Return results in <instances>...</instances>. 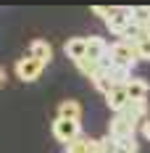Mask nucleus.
I'll use <instances>...</instances> for the list:
<instances>
[{"mask_svg":"<svg viewBox=\"0 0 150 153\" xmlns=\"http://www.w3.org/2000/svg\"><path fill=\"white\" fill-rule=\"evenodd\" d=\"M132 79V69H124V66H108V69H103L100 74L92 79V85H95V90H100L105 95V92H111L113 87H119V85H126Z\"/></svg>","mask_w":150,"mask_h":153,"instance_id":"nucleus-1","label":"nucleus"},{"mask_svg":"<svg viewBox=\"0 0 150 153\" xmlns=\"http://www.w3.org/2000/svg\"><path fill=\"white\" fill-rule=\"evenodd\" d=\"M108 58L113 66H124V69H134L137 58V48L134 42H126V40H119V42H111L108 48Z\"/></svg>","mask_w":150,"mask_h":153,"instance_id":"nucleus-2","label":"nucleus"},{"mask_svg":"<svg viewBox=\"0 0 150 153\" xmlns=\"http://www.w3.org/2000/svg\"><path fill=\"white\" fill-rule=\"evenodd\" d=\"M53 137L63 143V145H71L74 140L82 137V122H69V119H58L53 122Z\"/></svg>","mask_w":150,"mask_h":153,"instance_id":"nucleus-3","label":"nucleus"},{"mask_svg":"<svg viewBox=\"0 0 150 153\" xmlns=\"http://www.w3.org/2000/svg\"><path fill=\"white\" fill-rule=\"evenodd\" d=\"M145 114H148V100H129L126 106L121 108L119 114H113V116H119V119H124V122H129L132 127H142V122H145Z\"/></svg>","mask_w":150,"mask_h":153,"instance_id":"nucleus-4","label":"nucleus"},{"mask_svg":"<svg viewBox=\"0 0 150 153\" xmlns=\"http://www.w3.org/2000/svg\"><path fill=\"white\" fill-rule=\"evenodd\" d=\"M42 69H45V63L34 61V58H29V56H24V58L16 61V76H18L21 82H34V79H40Z\"/></svg>","mask_w":150,"mask_h":153,"instance_id":"nucleus-5","label":"nucleus"},{"mask_svg":"<svg viewBox=\"0 0 150 153\" xmlns=\"http://www.w3.org/2000/svg\"><path fill=\"white\" fill-rule=\"evenodd\" d=\"M105 27H108V32L111 34H116V37H124L126 34V29L132 27V19H129V8H116L113 11V16L105 21Z\"/></svg>","mask_w":150,"mask_h":153,"instance_id":"nucleus-6","label":"nucleus"},{"mask_svg":"<svg viewBox=\"0 0 150 153\" xmlns=\"http://www.w3.org/2000/svg\"><path fill=\"white\" fill-rule=\"evenodd\" d=\"M124 90L129 95V100H148V92H150V85L148 79H142V76H132L126 85H124Z\"/></svg>","mask_w":150,"mask_h":153,"instance_id":"nucleus-7","label":"nucleus"},{"mask_svg":"<svg viewBox=\"0 0 150 153\" xmlns=\"http://www.w3.org/2000/svg\"><path fill=\"white\" fill-rule=\"evenodd\" d=\"M134 132H137V127H132L129 122H124V119H119V116H113L111 124H108V137H111V140L134 137Z\"/></svg>","mask_w":150,"mask_h":153,"instance_id":"nucleus-8","label":"nucleus"},{"mask_svg":"<svg viewBox=\"0 0 150 153\" xmlns=\"http://www.w3.org/2000/svg\"><path fill=\"white\" fill-rule=\"evenodd\" d=\"M63 50H66V56L74 63H79L82 58H87V37H71V40H66Z\"/></svg>","mask_w":150,"mask_h":153,"instance_id":"nucleus-9","label":"nucleus"},{"mask_svg":"<svg viewBox=\"0 0 150 153\" xmlns=\"http://www.w3.org/2000/svg\"><path fill=\"white\" fill-rule=\"evenodd\" d=\"M27 56L47 66V63L53 61V48H50V42H45V40H34L29 45V50H27Z\"/></svg>","mask_w":150,"mask_h":153,"instance_id":"nucleus-10","label":"nucleus"},{"mask_svg":"<svg viewBox=\"0 0 150 153\" xmlns=\"http://www.w3.org/2000/svg\"><path fill=\"white\" fill-rule=\"evenodd\" d=\"M103 98H105V106L111 108L113 114H119L121 108H124L126 103H129V95H126V90H124V85H119V87H113L111 92H105Z\"/></svg>","mask_w":150,"mask_h":153,"instance_id":"nucleus-11","label":"nucleus"},{"mask_svg":"<svg viewBox=\"0 0 150 153\" xmlns=\"http://www.w3.org/2000/svg\"><path fill=\"white\" fill-rule=\"evenodd\" d=\"M129 19H132V27H137L140 32H148L150 29V5L129 8Z\"/></svg>","mask_w":150,"mask_h":153,"instance_id":"nucleus-12","label":"nucleus"},{"mask_svg":"<svg viewBox=\"0 0 150 153\" xmlns=\"http://www.w3.org/2000/svg\"><path fill=\"white\" fill-rule=\"evenodd\" d=\"M58 119H69V122H82V106L76 100H63L58 106Z\"/></svg>","mask_w":150,"mask_h":153,"instance_id":"nucleus-13","label":"nucleus"},{"mask_svg":"<svg viewBox=\"0 0 150 153\" xmlns=\"http://www.w3.org/2000/svg\"><path fill=\"white\" fill-rule=\"evenodd\" d=\"M76 69H79L82 74L87 76V79H95V76H98L100 71H103V69H100V66H98L95 61H90V58H82V61L76 63Z\"/></svg>","mask_w":150,"mask_h":153,"instance_id":"nucleus-14","label":"nucleus"},{"mask_svg":"<svg viewBox=\"0 0 150 153\" xmlns=\"http://www.w3.org/2000/svg\"><path fill=\"white\" fill-rule=\"evenodd\" d=\"M113 153H137V140L134 137L113 140Z\"/></svg>","mask_w":150,"mask_h":153,"instance_id":"nucleus-15","label":"nucleus"},{"mask_svg":"<svg viewBox=\"0 0 150 153\" xmlns=\"http://www.w3.org/2000/svg\"><path fill=\"white\" fill-rule=\"evenodd\" d=\"M134 48H137V58H140V61H150V37L148 34L140 37L134 42Z\"/></svg>","mask_w":150,"mask_h":153,"instance_id":"nucleus-16","label":"nucleus"},{"mask_svg":"<svg viewBox=\"0 0 150 153\" xmlns=\"http://www.w3.org/2000/svg\"><path fill=\"white\" fill-rule=\"evenodd\" d=\"M113 11H116V8H105V5H95V8H92V13H95V16H100L103 21H108V19L113 16Z\"/></svg>","mask_w":150,"mask_h":153,"instance_id":"nucleus-17","label":"nucleus"},{"mask_svg":"<svg viewBox=\"0 0 150 153\" xmlns=\"http://www.w3.org/2000/svg\"><path fill=\"white\" fill-rule=\"evenodd\" d=\"M8 85V71H5V66H0V90Z\"/></svg>","mask_w":150,"mask_h":153,"instance_id":"nucleus-18","label":"nucleus"},{"mask_svg":"<svg viewBox=\"0 0 150 153\" xmlns=\"http://www.w3.org/2000/svg\"><path fill=\"white\" fill-rule=\"evenodd\" d=\"M140 129H142V135L150 140V119H148V122H142V127H140Z\"/></svg>","mask_w":150,"mask_h":153,"instance_id":"nucleus-19","label":"nucleus"},{"mask_svg":"<svg viewBox=\"0 0 150 153\" xmlns=\"http://www.w3.org/2000/svg\"><path fill=\"white\" fill-rule=\"evenodd\" d=\"M145 34H148V37H150V29H148V32H145Z\"/></svg>","mask_w":150,"mask_h":153,"instance_id":"nucleus-20","label":"nucleus"}]
</instances>
